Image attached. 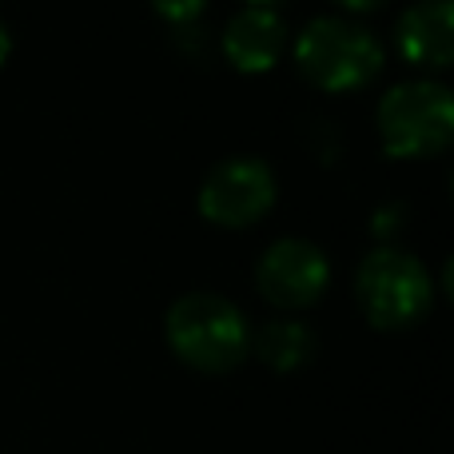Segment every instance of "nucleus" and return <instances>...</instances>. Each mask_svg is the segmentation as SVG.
I'll use <instances>...</instances> for the list:
<instances>
[{
  "label": "nucleus",
  "instance_id": "obj_1",
  "mask_svg": "<svg viewBox=\"0 0 454 454\" xmlns=\"http://www.w3.org/2000/svg\"><path fill=\"white\" fill-rule=\"evenodd\" d=\"M164 335L176 359L188 367L223 375L251 355V323L235 299L220 291H184L164 315Z\"/></svg>",
  "mask_w": 454,
  "mask_h": 454
},
{
  "label": "nucleus",
  "instance_id": "obj_2",
  "mask_svg": "<svg viewBox=\"0 0 454 454\" xmlns=\"http://www.w3.org/2000/svg\"><path fill=\"white\" fill-rule=\"evenodd\" d=\"M387 48L359 16L323 12L295 32V64L323 92H355L383 72Z\"/></svg>",
  "mask_w": 454,
  "mask_h": 454
},
{
  "label": "nucleus",
  "instance_id": "obj_3",
  "mask_svg": "<svg viewBox=\"0 0 454 454\" xmlns=\"http://www.w3.org/2000/svg\"><path fill=\"white\" fill-rule=\"evenodd\" d=\"M355 299L383 331L419 323L434 303V275L423 255L403 243H375L355 267Z\"/></svg>",
  "mask_w": 454,
  "mask_h": 454
},
{
  "label": "nucleus",
  "instance_id": "obj_4",
  "mask_svg": "<svg viewBox=\"0 0 454 454\" xmlns=\"http://www.w3.org/2000/svg\"><path fill=\"white\" fill-rule=\"evenodd\" d=\"M375 128L387 156H434L454 136V92L434 76L399 80L379 96Z\"/></svg>",
  "mask_w": 454,
  "mask_h": 454
},
{
  "label": "nucleus",
  "instance_id": "obj_5",
  "mask_svg": "<svg viewBox=\"0 0 454 454\" xmlns=\"http://www.w3.org/2000/svg\"><path fill=\"white\" fill-rule=\"evenodd\" d=\"M275 196H279L275 168L263 156L235 152V156H223L207 168L196 192V207L204 220L220 227H247L271 212Z\"/></svg>",
  "mask_w": 454,
  "mask_h": 454
},
{
  "label": "nucleus",
  "instance_id": "obj_6",
  "mask_svg": "<svg viewBox=\"0 0 454 454\" xmlns=\"http://www.w3.org/2000/svg\"><path fill=\"white\" fill-rule=\"evenodd\" d=\"M331 283V259L307 235H279L255 259V287L283 311L311 307Z\"/></svg>",
  "mask_w": 454,
  "mask_h": 454
},
{
  "label": "nucleus",
  "instance_id": "obj_7",
  "mask_svg": "<svg viewBox=\"0 0 454 454\" xmlns=\"http://www.w3.org/2000/svg\"><path fill=\"white\" fill-rule=\"evenodd\" d=\"M220 48L239 72H267L287 48V20L279 8L243 4L223 20Z\"/></svg>",
  "mask_w": 454,
  "mask_h": 454
},
{
  "label": "nucleus",
  "instance_id": "obj_8",
  "mask_svg": "<svg viewBox=\"0 0 454 454\" xmlns=\"http://www.w3.org/2000/svg\"><path fill=\"white\" fill-rule=\"evenodd\" d=\"M395 44L419 68H447L454 60V4L411 0L395 20Z\"/></svg>",
  "mask_w": 454,
  "mask_h": 454
},
{
  "label": "nucleus",
  "instance_id": "obj_9",
  "mask_svg": "<svg viewBox=\"0 0 454 454\" xmlns=\"http://www.w3.org/2000/svg\"><path fill=\"white\" fill-rule=\"evenodd\" d=\"M251 351L271 371L287 375V371H299L315 359L319 335H315V327L307 319H299V315H275V319H267L259 331H251Z\"/></svg>",
  "mask_w": 454,
  "mask_h": 454
},
{
  "label": "nucleus",
  "instance_id": "obj_10",
  "mask_svg": "<svg viewBox=\"0 0 454 454\" xmlns=\"http://www.w3.org/2000/svg\"><path fill=\"white\" fill-rule=\"evenodd\" d=\"M407 227V204L403 200H383V204L371 212V231L379 243H399L395 235Z\"/></svg>",
  "mask_w": 454,
  "mask_h": 454
},
{
  "label": "nucleus",
  "instance_id": "obj_11",
  "mask_svg": "<svg viewBox=\"0 0 454 454\" xmlns=\"http://www.w3.org/2000/svg\"><path fill=\"white\" fill-rule=\"evenodd\" d=\"M152 8H156L164 20H172V24H188V20H196V16L204 12L207 0H152Z\"/></svg>",
  "mask_w": 454,
  "mask_h": 454
},
{
  "label": "nucleus",
  "instance_id": "obj_12",
  "mask_svg": "<svg viewBox=\"0 0 454 454\" xmlns=\"http://www.w3.org/2000/svg\"><path fill=\"white\" fill-rule=\"evenodd\" d=\"M8 52H12V28H8L4 16H0V64L8 60Z\"/></svg>",
  "mask_w": 454,
  "mask_h": 454
},
{
  "label": "nucleus",
  "instance_id": "obj_13",
  "mask_svg": "<svg viewBox=\"0 0 454 454\" xmlns=\"http://www.w3.org/2000/svg\"><path fill=\"white\" fill-rule=\"evenodd\" d=\"M335 4H343V8H351V12H371V8H379V4H387V0H335Z\"/></svg>",
  "mask_w": 454,
  "mask_h": 454
},
{
  "label": "nucleus",
  "instance_id": "obj_14",
  "mask_svg": "<svg viewBox=\"0 0 454 454\" xmlns=\"http://www.w3.org/2000/svg\"><path fill=\"white\" fill-rule=\"evenodd\" d=\"M247 4H263V8H279L283 0H247Z\"/></svg>",
  "mask_w": 454,
  "mask_h": 454
}]
</instances>
